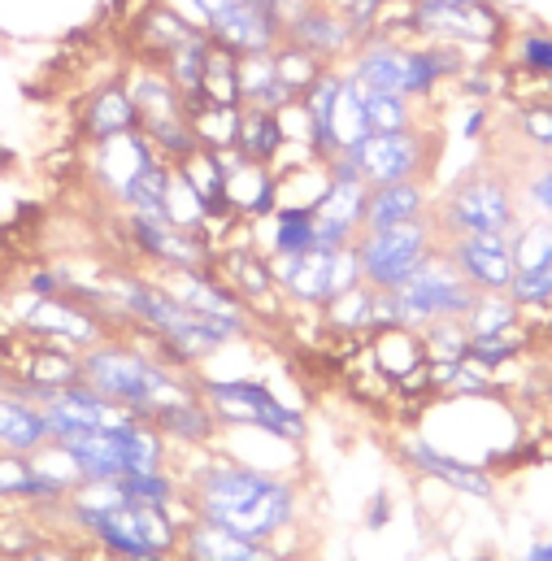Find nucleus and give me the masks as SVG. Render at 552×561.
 I'll use <instances>...</instances> for the list:
<instances>
[{"label":"nucleus","mask_w":552,"mask_h":561,"mask_svg":"<svg viewBox=\"0 0 552 561\" xmlns=\"http://www.w3.org/2000/svg\"><path fill=\"white\" fill-rule=\"evenodd\" d=\"M275 271V287L304 305V309H326L331 300H340L344 291L361 287V266H357V249H309L300 257L287 262H271Z\"/></svg>","instance_id":"1a4fd4ad"},{"label":"nucleus","mask_w":552,"mask_h":561,"mask_svg":"<svg viewBox=\"0 0 552 561\" xmlns=\"http://www.w3.org/2000/svg\"><path fill=\"white\" fill-rule=\"evenodd\" d=\"M79 375L88 388L114 397L136 419L157 422L165 410L200 401V379L174 366L161 348H143L136 340H101L79 353Z\"/></svg>","instance_id":"f03ea898"},{"label":"nucleus","mask_w":552,"mask_h":561,"mask_svg":"<svg viewBox=\"0 0 552 561\" xmlns=\"http://www.w3.org/2000/svg\"><path fill=\"white\" fill-rule=\"evenodd\" d=\"M266 4H271V9H275L278 18H287V13H291V9H300V4H304V0H266Z\"/></svg>","instance_id":"3c124183"},{"label":"nucleus","mask_w":552,"mask_h":561,"mask_svg":"<svg viewBox=\"0 0 552 561\" xmlns=\"http://www.w3.org/2000/svg\"><path fill=\"white\" fill-rule=\"evenodd\" d=\"M479 287L465 279L444 253H435L414 279H405L396 291H383L388 322L405 331H426L435 322H461L474 305Z\"/></svg>","instance_id":"39448f33"},{"label":"nucleus","mask_w":552,"mask_h":561,"mask_svg":"<svg viewBox=\"0 0 552 561\" xmlns=\"http://www.w3.org/2000/svg\"><path fill=\"white\" fill-rule=\"evenodd\" d=\"M183 510L187 518L214 523L231 536L278 545L283 536H296L304 501L296 479L205 448L183 470Z\"/></svg>","instance_id":"f257e3e1"},{"label":"nucleus","mask_w":552,"mask_h":561,"mask_svg":"<svg viewBox=\"0 0 552 561\" xmlns=\"http://www.w3.org/2000/svg\"><path fill=\"white\" fill-rule=\"evenodd\" d=\"M296 101H300V92L278 75L275 53L240 57V105L283 114V110H287V105H296Z\"/></svg>","instance_id":"393cba45"},{"label":"nucleus","mask_w":552,"mask_h":561,"mask_svg":"<svg viewBox=\"0 0 552 561\" xmlns=\"http://www.w3.org/2000/svg\"><path fill=\"white\" fill-rule=\"evenodd\" d=\"M401 453H405V461L414 466L417 474L439 479V483H448V488H452V492H461V496L492 501V492H496V483H492V474H487L483 466L461 461V457H452V453L435 448L430 439H405V444H401Z\"/></svg>","instance_id":"aec40b11"},{"label":"nucleus","mask_w":552,"mask_h":561,"mask_svg":"<svg viewBox=\"0 0 552 561\" xmlns=\"http://www.w3.org/2000/svg\"><path fill=\"white\" fill-rule=\"evenodd\" d=\"M152 426H157L179 453H205V448L218 444V431H222V422L214 419V410H209L205 401H187V405H179V410H165Z\"/></svg>","instance_id":"cd10ccee"},{"label":"nucleus","mask_w":552,"mask_h":561,"mask_svg":"<svg viewBox=\"0 0 552 561\" xmlns=\"http://www.w3.org/2000/svg\"><path fill=\"white\" fill-rule=\"evenodd\" d=\"M514 57H518V66H522V70L552 79V35L549 31H527V35L518 39Z\"/></svg>","instance_id":"79ce46f5"},{"label":"nucleus","mask_w":552,"mask_h":561,"mask_svg":"<svg viewBox=\"0 0 552 561\" xmlns=\"http://www.w3.org/2000/svg\"><path fill=\"white\" fill-rule=\"evenodd\" d=\"M435 227H439V240H452V236H509L518 227V201H514L509 179H501L492 170L465 174L439 201Z\"/></svg>","instance_id":"6e6552de"},{"label":"nucleus","mask_w":552,"mask_h":561,"mask_svg":"<svg viewBox=\"0 0 552 561\" xmlns=\"http://www.w3.org/2000/svg\"><path fill=\"white\" fill-rule=\"evenodd\" d=\"M527 201L544 214L552 222V165H544V170H536L531 179H527Z\"/></svg>","instance_id":"de8ad7c7"},{"label":"nucleus","mask_w":552,"mask_h":561,"mask_svg":"<svg viewBox=\"0 0 552 561\" xmlns=\"http://www.w3.org/2000/svg\"><path fill=\"white\" fill-rule=\"evenodd\" d=\"M430 148L435 140L422 131V127H410V131H388V136H366L361 144L344 148L357 170L366 174L370 187L379 183H401V179H422L426 165H430Z\"/></svg>","instance_id":"f8f14e48"},{"label":"nucleus","mask_w":552,"mask_h":561,"mask_svg":"<svg viewBox=\"0 0 552 561\" xmlns=\"http://www.w3.org/2000/svg\"><path fill=\"white\" fill-rule=\"evenodd\" d=\"M222 170H227V201H231V214L240 218H253V222H266L278 205V170L275 165H257L249 161L240 148H214Z\"/></svg>","instance_id":"a211bd4d"},{"label":"nucleus","mask_w":552,"mask_h":561,"mask_svg":"<svg viewBox=\"0 0 552 561\" xmlns=\"http://www.w3.org/2000/svg\"><path fill=\"white\" fill-rule=\"evenodd\" d=\"M549 88H552V79H549Z\"/></svg>","instance_id":"6e6d98bb"},{"label":"nucleus","mask_w":552,"mask_h":561,"mask_svg":"<svg viewBox=\"0 0 552 561\" xmlns=\"http://www.w3.org/2000/svg\"><path fill=\"white\" fill-rule=\"evenodd\" d=\"M123 88H127V96L136 101L139 123H143V118L187 114V110H183V92H179V88H174V79H170L161 66H152V61H136V66L127 70Z\"/></svg>","instance_id":"a878e982"},{"label":"nucleus","mask_w":552,"mask_h":561,"mask_svg":"<svg viewBox=\"0 0 552 561\" xmlns=\"http://www.w3.org/2000/svg\"><path fill=\"white\" fill-rule=\"evenodd\" d=\"M405 31H414L426 44H452L461 53L470 48H492L501 39V13L483 0L474 4H426V0H410L405 13Z\"/></svg>","instance_id":"9b49d317"},{"label":"nucleus","mask_w":552,"mask_h":561,"mask_svg":"<svg viewBox=\"0 0 552 561\" xmlns=\"http://www.w3.org/2000/svg\"><path fill=\"white\" fill-rule=\"evenodd\" d=\"M157 161H161V157H157L152 140H148L143 131H127V136H114V140L96 144V152H92V174H96V187L105 192V201L123 209L131 183H136L148 165H157Z\"/></svg>","instance_id":"f3484780"},{"label":"nucleus","mask_w":552,"mask_h":561,"mask_svg":"<svg viewBox=\"0 0 552 561\" xmlns=\"http://www.w3.org/2000/svg\"><path fill=\"white\" fill-rule=\"evenodd\" d=\"M331 136H335V148H353L370 136V123H366V105H361V88L348 79L344 70V88L335 96V114H331Z\"/></svg>","instance_id":"c9c22d12"},{"label":"nucleus","mask_w":552,"mask_h":561,"mask_svg":"<svg viewBox=\"0 0 552 561\" xmlns=\"http://www.w3.org/2000/svg\"><path fill=\"white\" fill-rule=\"evenodd\" d=\"M235 148L257 161V165H275L283 161V148H287V131H283V118L271 114V110H249L240 105V136H235Z\"/></svg>","instance_id":"c756f323"},{"label":"nucleus","mask_w":552,"mask_h":561,"mask_svg":"<svg viewBox=\"0 0 552 561\" xmlns=\"http://www.w3.org/2000/svg\"><path fill=\"white\" fill-rule=\"evenodd\" d=\"M174 561H287V553L278 545H257V540L231 536L214 523L187 518L183 531H179Z\"/></svg>","instance_id":"6ab92c4d"},{"label":"nucleus","mask_w":552,"mask_h":561,"mask_svg":"<svg viewBox=\"0 0 552 561\" xmlns=\"http://www.w3.org/2000/svg\"><path fill=\"white\" fill-rule=\"evenodd\" d=\"M392 518V505H388V492H379L375 501H370V514H366V527H383Z\"/></svg>","instance_id":"09e8293b"},{"label":"nucleus","mask_w":552,"mask_h":561,"mask_svg":"<svg viewBox=\"0 0 552 561\" xmlns=\"http://www.w3.org/2000/svg\"><path fill=\"white\" fill-rule=\"evenodd\" d=\"M161 287H165L179 305H187V309H196V313L244 318V322H249V300L222 279L218 271H170V275H161Z\"/></svg>","instance_id":"412c9836"},{"label":"nucleus","mask_w":552,"mask_h":561,"mask_svg":"<svg viewBox=\"0 0 552 561\" xmlns=\"http://www.w3.org/2000/svg\"><path fill=\"white\" fill-rule=\"evenodd\" d=\"M200 401L222 426H249L278 444H304L309 422L257 379H200Z\"/></svg>","instance_id":"423d86ee"},{"label":"nucleus","mask_w":552,"mask_h":561,"mask_svg":"<svg viewBox=\"0 0 552 561\" xmlns=\"http://www.w3.org/2000/svg\"><path fill=\"white\" fill-rule=\"evenodd\" d=\"M79 127H83V136L92 144L114 140V136L139 131V110H136V101L127 96L123 83H105V88H96V92L88 96Z\"/></svg>","instance_id":"5701e85b"},{"label":"nucleus","mask_w":552,"mask_h":561,"mask_svg":"<svg viewBox=\"0 0 552 561\" xmlns=\"http://www.w3.org/2000/svg\"><path fill=\"white\" fill-rule=\"evenodd\" d=\"M518 309L522 305L509 291H479L470 313L461 318V327L470 340H496V335H509L518 327Z\"/></svg>","instance_id":"2f4dec72"},{"label":"nucleus","mask_w":552,"mask_h":561,"mask_svg":"<svg viewBox=\"0 0 552 561\" xmlns=\"http://www.w3.org/2000/svg\"><path fill=\"white\" fill-rule=\"evenodd\" d=\"M366 196H370V183H366V179H353V183H344V179H326V192L318 196L313 218H322V222H340V227H348V231L361 236Z\"/></svg>","instance_id":"7c9ffc66"},{"label":"nucleus","mask_w":552,"mask_h":561,"mask_svg":"<svg viewBox=\"0 0 552 561\" xmlns=\"http://www.w3.org/2000/svg\"><path fill=\"white\" fill-rule=\"evenodd\" d=\"M161 214H165V222H174V227H183V231H209V214H205L200 196L192 192V183L183 179V170H179V165H174V174H170V187H165V205H161Z\"/></svg>","instance_id":"e433bc0d"},{"label":"nucleus","mask_w":552,"mask_h":561,"mask_svg":"<svg viewBox=\"0 0 552 561\" xmlns=\"http://www.w3.org/2000/svg\"><path fill=\"white\" fill-rule=\"evenodd\" d=\"M326 318L340 331H375V287L361 283V287L344 291L340 300L326 305Z\"/></svg>","instance_id":"4c0bfd02"},{"label":"nucleus","mask_w":552,"mask_h":561,"mask_svg":"<svg viewBox=\"0 0 552 561\" xmlns=\"http://www.w3.org/2000/svg\"><path fill=\"white\" fill-rule=\"evenodd\" d=\"M426 4H474V0H426Z\"/></svg>","instance_id":"864d4df0"},{"label":"nucleus","mask_w":552,"mask_h":561,"mask_svg":"<svg viewBox=\"0 0 552 561\" xmlns=\"http://www.w3.org/2000/svg\"><path fill=\"white\" fill-rule=\"evenodd\" d=\"M527 561H552V536L549 540H536V545L527 549Z\"/></svg>","instance_id":"8fccbe9b"},{"label":"nucleus","mask_w":552,"mask_h":561,"mask_svg":"<svg viewBox=\"0 0 552 561\" xmlns=\"http://www.w3.org/2000/svg\"><path fill=\"white\" fill-rule=\"evenodd\" d=\"M509 296L527 309V305H549L552 300V257L549 262H540V266H527V271H518V279L509 287Z\"/></svg>","instance_id":"ea45409f"},{"label":"nucleus","mask_w":552,"mask_h":561,"mask_svg":"<svg viewBox=\"0 0 552 561\" xmlns=\"http://www.w3.org/2000/svg\"><path fill=\"white\" fill-rule=\"evenodd\" d=\"M218 271L244 300H262L275 291V271H271L266 253H227V257H218Z\"/></svg>","instance_id":"f704fd0d"},{"label":"nucleus","mask_w":552,"mask_h":561,"mask_svg":"<svg viewBox=\"0 0 552 561\" xmlns=\"http://www.w3.org/2000/svg\"><path fill=\"white\" fill-rule=\"evenodd\" d=\"M474 561H492V558H487V553H483V558H474Z\"/></svg>","instance_id":"5fc2aeb1"},{"label":"nucleus","mask_w":552,"mask_h":561,"mask_svg":"<svg viewBox=\"0 0 552 561\" xmlns=\"http://www.w3.org/2000/svg\"><path fill=\"white\" fill-rule=\"evenodd\" d=\"M18 561H88L70 540H39L35 549H26Z\"/></svg>","instance_id":"49530a36"},{"label":"nucleus","mask_w":552,"mask_h":561,"mask_svg":"<svg viewBox=\"0 0 552 561\" xmlns=\"http://www.w3.org/2000/svg\"><path fill=\"white\" fill-rule=\"evenodd\" d=\"M48 444H53V431H48L44 410L0 388V453L35 457V453L48 448Z\"/></svg>","instance_id":"b1692460"},{"label":"nucleus","mask_w":552,"mask_h":561,"mask_svg":"<svg viewBox=\"0 0 552 561\" xmlns=\"http://www.w3.org/2000/svg\"><path fill=\"white\" fill-rule=\"evenodd\" d=\"M522 136H527L531 144H540V148H549L552 144V105H536V110L522 114Z\"/></svg>","instance_id":"a18cd8bd"},{"label":"nucleus","mask_w":552,"mask_h":561,"mask_svg":"<svg viewBox=\"0 0 552 561\" xmlns=\"http://www.w3.org/2000/svg\"><path fill=\"white\" fill-rule=\"evenodd\" d=\"M123 231L143 262H152L161 275L170 271H218V249L209 231H183L165 222V214L123 209Z\"/></svg>","instance_id":"9d476101"},{"label":"nucleus","mask_w":552,"mask_h":561,"mask_svg":"<svg viewBox=\"0 0 552 561\" xmlns=\"http://www.w3.org/2000/svg\"><path fill=\"white\" fill-rule=\"evenodd\" d=\"M70 453L79 479H123L139 470H174V444L143 419L118 422V426H96V431H79V435H61L53 439Z\"/></svg>","instance_id":"20e7f679"},{"label":"nucleus","mask_w":552,"mask_h":561,"mask_svg":"<svg viewBox=\"0 0 552 561\" xmlns=\"http://www.w3.org/2000/svg\"><path fill=\"white\" fill-rule=\"evenodd\" d=\"M44 419H48L53 439H61V435H79V431L131 422L136 414L123 410L114 397H105V392H96V388H88V383L79 379V383H66V388L53 392V401L44 405Z\"/></svg>","instance_id":"dca6fc26"},{"label":"nucleus","mask_w":552,"mask_h":561,"mask_svg":"<svg viewBox=\"0 0 552 561\" xmlns=\"http://www.w3.org/2000/svg\"><path fill=\"white\" fill-rule=\"evenodd\" d=\"M31 457L18 453H0V501H26L31 492Z\"/></svg>","instance_id":"37998d69"},{"label":"nucleus","mask_w":552,"mask_h":561,"mask_svg":"<svg viewBox=\"0 0 552 561\" xmlns=\"http://www.w3.org/2000/svg\"><path fill=\"white\" fill-rule=\"evenodd\" d=\"M509 240H514L518 271L540 266V262L552 257V222H522V218H518V227L509 231Z\"/></svg>","instance_id":"58836bf2"},{"label":"nucleus","mask_w":552,"mask_h":561,"mask_svg":"<svg viewBox=\"0 0 552 561\" xmlns=\"http://www.w3.org/2000/svg\"><path fill=\"white\" fill-rule=\"evenodd\" d=\"M344 18H348V26H353V35H357V44L366 39V35H375V31H383V13H388V0H331Z\"/></svg>","instance_id":"a19ab883"},{"label":"nucleus","mask_w":552,"mask_h":561,"mask_svg":"<svg viewBox=\"0 0 552 561\" xmlns=\"http://www.w3.org/2000/svg\"><path fill=\"white\" fill-rule=\"evenodd\" d=\"M266 227V257L271 262H287V257H300L313 244V205H291V201H278L275 214L262 222Z\"/></svg>","instance_id":"bb28decb"},{"label":"nucleus","mask_w":552,"mask_h":561,"mask_svg":"<svg viewBox=\"0 0 552 561\" xmlns=\"http://www.w3.org/2000/svg\"><path fill=\"white\" fill-rule=\"evenodd\" d=\"M22 327L48 344H61L66 353H83L105 340V318L74 296H48V300L26 296Z\"/></svg>","instance_id":"ddd939ff"},{"label":"nucleus","mask_w":552,"mask_h":561,"mask_svg":"<svg viewBox=\"0 0 552 561\" xmlns=\"http://www.w3.org/2000/svg\"><path fill=\"white\" fill-rule=\"evenodd\" d=\"M348 79H353V75H348ZM353 83H357V79H353ZM357 88H361V83H357ZM361 105H366L370 136H388V131H410V127H417V101H410V96L361 88Z\"/></svg>","instance_id":"72a5a7b5"},{"label":"nucleus","mask_w":552,"mask_h":561,"mask_svg":"<svg viewBox=\"0 0 552 561\" xmlns=\"http://www.w3.org/2000/svg\"><path fill=\"white\" fill-rule=\"evenodd\" d=\"M57 523L79 531L83 540H92L101 553L114 561H136L143 553H174L179 549V531L187 518H179V510H148V505H83L70 501L57 510Z\"/></svg>","instance_id":"7ed1b4c3"},{"label":"nucleus","mask_w":552,"mask_h":561,"mask_svg":"<svg viewBox=\"0 0 552 561\" xmlns=\"http://www.w3.org/2000/svg\"><path fill=\"white\" fill-rule=\"evenodd\" d=\"M514 353H518V344H514L509 335H496V340H470V344H465V362H474L479 370H492V366L509 362Z\"/></svg>","instance_id":"c03bdc74"},{"label":"nucleus","mask_w":552,"mask_h":561,"mask_svg":"<svg viewBox=\"0 0 552 561\" xmlns=\"http://www.w3.org/2000/svg\"><path fill=\"white\" fill-rule=\"evenodd\" d=\"M430 214V192L426 179H401V183H379L366 196V218L361 231H388V227H405Z\"/></svg>","instance_id":"4be33fe9"},{"label":"nucleus","mask_w":552,"mask_h":561,"mask_svg":"<svg viewBox=\"0 0 552 561\" xmlns=\"http://www.w3.org/2000/svg\"><path fill=\"white\" fill-rule=\"evenodd\" d=\"M283 44L304 48L322 66H344L348 53L357 48V35H353L348 18L331 0H304L300 9H291L283 18Z\"/></svg>","instance_id":"4468645a"},{"label":"nucleus","mask_w":552,"mask_h":561,"mask_svg":"<svg viewBox=\"0 0 552 561\" xmlns=\"http://www.w3.org/2000/svg\"><path fill=\"white\" fill-rule=\"evenodd\" d=\"M439 227L435 218H417L405 227H388V231H361L357 236V266L361 283L375 291H396L405 279H414L417 271L439 253Z\"/></svg>","instance_id":"0eeeda50"},{"label":"nucleus","mask_w":552,"mask_h":561,"mask_svg":"<svg viewBox=\"0 0 552 561\" xmlns=\"http://www.w3.org/2000/svg\"><path fill=\"white\" fill-rule=\"evenodd\" d=\"M179 170H183V179L192 183V192L200 196L209 222H227V218H235V214H231V201H227V170H222V161H218L214 148L192 152Z\"/></svg>","instance_id":"c85d7f7f"},{"label":"nucleus","mask_w":552,"mask_h":561,"mask_svg":"<svg viewBox=\"0 0 552 561\" xmlns=\"http://www.w3.org/2000/svg\"><path fill=\"white\" fill-rule=\"evenodd\" d=\"M479 127H483V110H474V114H470V123H465V136H479Z\"/></svg>","instance_id":"603ef678"},{"label":"nucleus","mask_w":552,"mask_h":561,"mask_svg":"<svg viewBox=\"0 0 552 561\" xmlns=\"http://www.w3.org/2000/svg\"><path fill=\"white\" fill-rule=\"evenodd\" d=\"M439 253L479 291H509L518 279V257L509 236H452L439 244Z\"/></svg>","instance_id":"2eb2a0df"},{"label":"nucleus","mask_w":552,"mask_h":561,"mask_svg":"<svg viewBox=\"0 0 552 561\" xmlns=\"http://www.w3.org/2000/svg\"><path fill=\"white\" fill-rule=\"evenodd\" d=\"M139 131L152 140L157 157L170 161V165H183L192 152H200V136H196V123L187 114H170V118H143Z\"/></svg>","instance_id":"473e14b6"}]
</instances>
